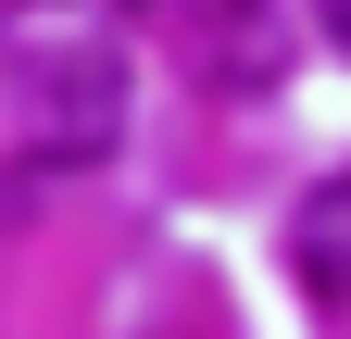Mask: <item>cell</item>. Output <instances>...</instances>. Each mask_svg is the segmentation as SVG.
<instances>
[{"instance_id":"6da1fadb","label":"cell","mask_w":351,"mask_h":339,"mask_svg":"<svg viewBox=\"0 0 351 339\" xmlns=\"http://www.w3.org/2000/svg\"><path fill=\"white\" fill-rule=\"evenodd\" d=\"M0 89L38 163H101L125 139V51L88 25V0H0Z\"/></svg>"},{"instance_id":"7a4b0ae2","label":"cell","mask_w":351,"mask_h":339,"mask_svg":"<svg viewBox=\"0 0 351 339\" xmlns=\"http://www.w3.org/2000/svg\"><path fill=\"white\" fill-rule=\"evenodd\" d=\"M276 63H289L276 0H213V25H201V75H213V89H226V75H251V89H263Z\"/></svg>"},{"instance_id":"3957f363","label":"cell","mask_w":351,"mask_h":339,"mask_svg":"<svg viewBox=\"0 0 351 339\" xmlns=\"http://www.w3.org/2000/svg\"><path fill=\"white\" fill-rule=\"evenodd\" d=\"M301 277H314V302H351V163L301 201Z\"/></svg>"},{"instance_id":"277c9868","label":"cell","mask_w":351,"mask_h":339,"mask_svg":"<svg viewBox=\"0 0 351 339\" xmlns=\"http://www.w3.org/2000/svg\"><path fill=\"white\" fill-rule=\"evenodd\" d=\"M326 25H339V51H351V0H326Z\"/></svg>"},{"instance_id":"5b68a950","label":"cell","mask_w":351,"mask_h":339,"mask_svg":"<svg viewBox=\"0 0 351 339\" xmlns=\"http://www.w3.org/2000/svg\"><path fill=\"white\" fill-rule=\"evenodd\" d=\"M113 13H163V0H113Z\"/></svg>"}]
</instances>
